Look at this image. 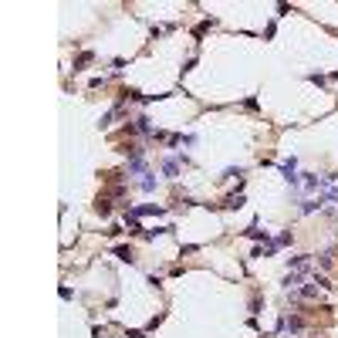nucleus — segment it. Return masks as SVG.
<instances>
[{"label":"nucleus","mask_w":338,"mask_h":338,"mask_svg":"<svg viewBox=\"0 0 338 338\" xmlns=\"http://www.w3.org/2000/svg\"><path fill=\"white\" fill-rule=\"evenodd\" d=\"M325 200H338V186H332V190L325 193Z\"/></svg>","instance_id":"nucleus-12"},{"label":"nucleus","mask_w":338,"mask_h":338,"mask_svg":"<svg viewBox=\"0 0 338 338\" xmlns=\"http://www.w3.org/2000/svg\"><path fill=\"white\" fill-rule=\"evenodd\" d=\"M325 183H328V179H318V176H304V179H301V186H304L308 193H315V190H321Z\"/></svg>","instance_id":"nucleus-3"},{"label":"nucleus","mask_w":338,"mask_h":338,"mask_svg":"<svg viewBox=\"0 0 338 338\" xmlns=\"http://www.w3.org/2000/svg\"><path fill=\"white\" fill-rule=\"evenodd\" d=\"M284 287H287V291H298V287H301V274H287V277H284Z\"/></svg>","instance_id":"nucleus-6"},{"label":"nucleus","mask_w":338,"mask_h":338,"mask_svg":"<svg viewBox=\"0 0 338 338\" xmlns=\"http://www.w3.org/2000/svg\"><path fill=\"white\" fill-rule=\"evenodd\" d=\"M247 233H250V237H257V240H267V233H264V230H257V227H250Z\"/></svg>","instance_id":"nucleus-11"},{"label":"nucleus","mask_w":338,"mask_h":338,"mask_svg":"<svg viewBox=\"0 0 338 338\" xmlns=\"http://www.w3.org/2000/svg\"><path fill=\"white\" fill-rule=\"evenodd\" d=\"M142 190L152 193V190H156V176H145V179H142Z\"/></svg>","instance_id":"nucleus-9"},{"label":"nucleus","mask_w":338,"mask_h":338,"mask_svg":"<svg viewBox=\"0 0 338 338\" xmlns=\"http://www.w3.org/2000/svg\"><path fill=\"white\" fill-rule=\"evenodd\" d=\"M135 132H152V125H149V119H145V115H139V119H135Z\"/></svg>","instance_id":"nucleus-7"},{"label":"nucleus","mask_w":338,"mask_h":338,"mask_svg":"<svg viewBox=\"0 0 338 338\" xmlns=\"http://www.w3.org/2000/svg\"><path fill=\"white\" fill-rule=\"evenodd\" d=\"M281 173H284V179H287L291 186H301V176H298V162H294V159L281 162Z\"/></svg>","instance_id":"nucleus-1"},{"label":"nucleus","mask_w":338,"mask_h":338,"mask_svg":"<svg viewBox=\"0 0 338 338\" xmlns=\"http://www.w3.org/2000/svg\"><path fill=\"white\" fill-rule=\"evenodd\" d=\"M129 173H145V159H142V156H132V159H129Z\"/></svg>","instance_id":"nucleus-4"},{"label":"nucleus","mask_w":338,"mask_h":338,"mask_svg":"<svg viewBox=\"0 0 338 338\" xmlns=\"http://www.w3.org/2000/svg\"><path fill=\"white\" fill-rule=\"evenodd\" d=\"M287 267H291V274H304V270L311 267V257H291Z\"/></svg>","instance_id":"nucleus-2"},{"label":"nucleus","mask_w":338,"mask_h":338,"mask_svg":"<svg viewBox=\"0 0 338 338\" xmlns=\"http://www.w3.org/2000/svg\"><path fill=\"white\" fill-rule=\"evenodd\" d=\"M129 338H145V335H142V332H129Z\"/></svg>","instance_id":"nucleus-13"},{"label":"nucleus","mask_w":338,"mask_h":338,"mask_svg":"<svg viewBox=\"0 0 338 338\" xmlns=\"http://www.w3.org/2000/svg\"><path fill=\"white\" fill-rule=\"evenodd\" d=\"M227 206H230V210H237V206H244V196H240V193H233V196H227Z\"/></svg>","instance_id":"nucleus-8"},{"label":"nucleus","mask_w":338,"mask_h":338,"mask_svg":"<svg viewBox=\"0 0 338 338\" xmlns=\"http://www.w3.org/2000/svg\"><path fill=\"white\" fill-rule=\"evenodd\" d=\"M162 173H166V176H176V173H179V159H166V162H162Z\"/></svg>","instance_id":"nucleus-5"},{"label":"nucleus","mask_w":338,"mask_h":338,"mask_svg":"<svg viewBox=\"0 0 338 338\" xmlns=\"http://www.w3.org/2000/svg\"><path fill=\"white\" fill-rule=\"evenodd\" d=\"M115 254H119V257H122V261H132V247H119V250H115Z\"/></svg>","instance_id":"nucleus-10"}]
</instances>
